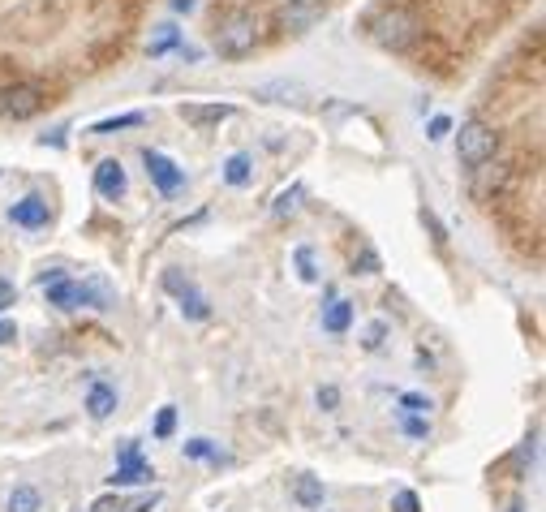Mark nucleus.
<instances>
[{"label":"nucleus","mask_w":546,"mask_h":512,"mask_svg":"<svg viewBox=\"0 0 546 512\" xmlns=\"http://www.w3.org/2000/svg\"><path fill=\"white\" fill-rule=\"evenodd\" d=\"M495 151H499V134L486 121H465L461 125V134H456V160H461L469 173H478V168L491 164Z\"/></svg>","instance_id":"f257e3e1"},{"label":"nucleus","mask_w":546,"mask_h":512,"mask_svg":"<svg viewBox=\"0 0 546 512\" xmlns=\"http://www.w3.org/2000/svg\"><path fill=\"white\" fill-rule=\"evenodd\" d=\"M370 35L383 52H405L413 39H418V18L409 9H383L375 22H370Z\"/></svg>","instance_id":"f03ea898"},{"label":"nucleus","mask_w":546,"mask_h":512,"mask_svg":"<svg viewBox=\"0 0 546 512\" xmlns=\"http://www.w3.org/2000/svg\"><path fill=\"white\" fill-rule=\"evenodd\" d=\"M258 44V22L250 13H228L220 22V31H215V52L228 56V61H241V56H250Z\"/></svg>","instance_id":"7ed1b4c3"},{"label":"nucleus","mask_w":546,"mask_h":512,"mask_svg":"<svg viewBox=\"0 0 546 512\" xmlns=\"http://www.w3.org/2000/svg\"><path fill=\"white\" fill-rule=\"evenodd\" d=\"M43 293H48V306H56V310H82V306H104L108 302L104 284H82V280H69V276L43 284Z\"/></svg>","instance_id":"20e7f679"},{"label":"nucleus","mask_w":546,"mask_h":512,"mask_svg":"<svg viewBox=\"0 0 546 512\" xmlns=\"http://www.w3.org/2000/svg\"><path fill=\"white\" fill-rule=\"evenodd\" d=\"M164 289L181 302V315H185V319H207V315H211L207 297L198 293V289H194V280H185V276L177 272V267H168V272H164Z\"/></svg>","instance_id":"39448f33"},{"label":"nucleus","mask_w":546,"mask_h":512,"mask_svg":"<svg viewBox=\"0 0 546 512\" xmlns=\"http://www.w3.org/2000/svg\"><path fill=\"white\" fill-rule=\"evenodd\" d=\"M142 160H147V177L155 181V190H160L164 198H172V194H181V190H185V168H177V164L168 160V155L147 151Z\"/></svg>","instance_id":"423d86ee"},{"label":"nucleus","mask_w":546,"mask_h":512,"mask_svg":"<svg viewBox=\"0 0 546 512\" xmlns=\"http://www.w3.org/2000/svg\"><path fill=\"white\" fill-rule=\"evenodd\" d=\"M155 474H151V465L138 457V444L134 439H125L121 444V457H117V474H112L108 482L112 487H138V482H151Z\"/></svg>","instance_id":"0eeeda50"},{"label":"nucleus","mask_w":546,"mask_h":512,"mask_svg":"<svg viewBox=\"0 0 546 512\" xmlns=\"http://www.w3.org/2000/svg\"><path fill=\"white\" fill-rule=\"evenodd\" d=\"M323 18H327V0H289L284 5V31H293V35H306Z\"/></svg>","instance_id":"6e6552de"},{"label":"nucleus","mask_w":546,"mask_h":512,"mask_svg":"<svg viewBox=\"0 0 546 512\" xmlns=\"http://www.w3.org/2000/svg\"><path fill=\"white\" fill-rule=\"evenodd\" d=\"M39 87H31V82H18V87H9V91H0V112L13 121H26V117H35L39 112Z\"/></svg>","instance_id":"1a4fd4ad"},{"label":"nucleus","mask_w":546,"mask_h":512,"mask_svg":"<svg viewBox=\"0 0 546 512\" xmlns=\"http://www.w3.org/2000/svg\"><path fill=\"white\" fill-rule=\"evenodd\" d=\"M95 190L108 198V203H117V198H125V190H129V177H125V168H121V160H104L95 168Z\"/></svg>","instance_id":"9d476101"},{"label":"nucleus","mask_w":546,"mask_h":512,"mask_svg":"<svg viewBox=\"0 0 546 512\" xmlns=\"http://www.w3.org/2000/svg\"><path fill=\"white\" fill-rule=\"evenodd\" d=\"M9 220L22 224V229H43V224H48V203H43L39 194H31V198H22V203L9 207Z\"/></svg>","instance_id":"9b49d317"},{"label":"nucleus","mask_w":546,"mask_h":512,"mask_svg":"<svg viewBox=\"0 0 546 512\" xmlns=\"http://www.w3.org/2000/svg\"><path fill=\"white\" fill-rule=\"evenodd\" d=\"M233 112H237L233 104H181V117L190 121V125H198V130H207V125L228 121Z\"/></svg>","instance_id":"f8f14e48"},{"label":"nucleus","mask_w":546,"mask_h":512,"mask_svg":"<svg viewBox=\"0 0 546 512\" xmlns=\"http://www.w3.org/2000/svg\"><path fill=\"white\" fill-rule=\"evenodd\" d=\"M112 409H117V388H108V383H91V392H86V414H91L95 422L112 418Z\"/></svg>","instance_id":"ddd939ff"},{"label":"nucleus","mask_w":546,"mask_h":512,"mask_svg":"<svg viewBox=\"0 0 546 512\" xmlns=\"http://www.w3.org/2000/svg\"><path fill=\"white\" fill-rule=\"evenodd\" d=\"M349 323H353V302L336 297V302L323 310V327H327L332 336H344V332H349Z\"/></svg>","instance_id":"4468645a"},{"label":"nucleus","mask_w":546,"mask_h":512,"mask_svg":"<svg viewBox=\"0 0 546 512\" xmlns=\"http://www.w3.org/2000/svg\"><path fill=\"white\" fill-rule=\"evenodd\" d=\"M250 173H254V160H250L246 151H241V155H233V160L224 164V181H228V186H233V190H241V186H246V181H250Z\"/></svg>","instance_id":"2eb2a0df"},{"label":"nucleus","mask_w":546,"mask_h":512,"mask_svg":"<svg viewBox=\"0 0 546 512\" xmlns=\"http://www.w3.org/2000/svg\"><path fill=\"white\" fill-rule=\"evenodd\" d=\"M185 457H190V461H211V465H228V457L211 444V439H190V444H185Z\"/></svg>","instance_id":"dca6fc26"},{"label":"nucleus","mask_w":546,"mask_h":512,"mask_svg":"<svg viewBox=\"0 0 546 512\" xmlns=\"http://www.w3.org/2000/svg\"><path fill=\"white\" fill-rule=\"evenodd\" d=\"M39 508H43V500H39L35 487H26L22 482V487L9 491V512H39Z\"/></svg>","instance_id":"f3484780"},{"label":"nucleus","mask_w":546,"mask_h":512,"mask_svg":"<svg viewBox=\"0 0 546 512\" xmlns=\"http://www.w3.org/2000/svg\"><path fill=\"white\" fill-rule=\"evenodd\" d=\"M134 125H142V112H125V117H108V121H95L91 134H117V130H134Z\"/></svg>","instance_id":"a211bd4d"},{"label":"nucleus","mask_w":546,"mask_h":512,"mask_svg":"<svg viewBox=\"0 0 546 512\" xmlns=\"http://www.w3.org/2000/svg\"><path fill=\"white\" fill-rule=\"evenodd\" d=\"M297 504L301 508H319L323 504V482L319 478H297Z\"/></svg>","instance_id":"6ab92c4d"},{"label":"nucleus","mask_w":546,"mask_h":512,"mask_svg":"<svg viewBox=\"0 0 546 512\" xmlns=\"http://www.w3.org/2000/svg\"><path fill=\"white\" fill-rule=\"evenodd\" d=\"M430 409H435V405H430V396H422V392H405V396H400V414L426 418V414H430Z\"/></svg>","instance_id":"aec40b11"},{"label":"nucleus","mask_w":546,"mask_h":512,"mask_svg":"<svg viewBox=\"0 0 546 512\" xmlns=\"http://www.w3.org/2000/svg\"><path fill=\"white\" fill-rule=\"evenodd\" d=\"M301 198H306V190H301V186H289V190L276 198V203H271V211H276V216H293V211L301 207Z\"/></svg>","instance_id":"412c9836"},{"label":"nucleus","mask_w":546,"mask_h":512,"mask_svg":"<svg viewBox=\"0 0 546 512\" xmlns=\"http://www.w3.org/2000/svg\"><path fill=\"white\" fill-rule=\"evenodd\" d=\"M181 44V35H177V26H160V35H155L151 39V56H164V52H172V48H177Z\"/></svg>","instance_id":"4be33fe9"},{"label":"nucleus","mask_w":546,"mask_h":512,"mask_svg":"<svg viewBox=\"0 0 546 512\" xmlns=\"http://www.w3.org/2000/svg\"><path fill=\"white\" fill-rule=\"evenodd\" d=\"M293 259H297V276H301V280H306V284L319 280V267H314V250H310V246H297Z\"/></svg>","instance_id":"5701e85b"},{"label":"nucleus","mask_w":546,"mask_h":512,"mask_svg":"<svg viewBox=\"0 0 546 512\" xmlns=\"http://www.w3.org/2000/svg\"><path fill=\"white\" fill-rule=\"evenodd\" d=\"M534 457H538V431H529V439L521 444V452H516V469H521V474H525V469L534 465Z\"/></svg>","instance_id":"b1692460"},{"label":"nucleus","mask_w":546,"mask_h":512,"mask_svg":"<svg viewBox=\"0 0 546 512\" xmlns=\"http://www.w3.org/2000/svg\"><path fill=\"white\" fill-rule=\"evenodd\" d=\"M400 426H405V435H409V439H426V435H430V418L400 414Z\"/></svg>","instance_id":"393cba45"},{"label":"nucleus","mask_w":546,"mask_h":512,"mask_svg":"<svg viewBox=\"0 0 546 512\" xmlns=\"http://www.w3.org/2000/svg\"><path fill=\"white\" fill-rule=\"evenodd\" d=\"M383 340H387V323H383V319H375V323H370V327H366V336H362V345H366L370 353H375V349L383 345Z\"/></svg>","instance_id":"a878e982"},{"label":"nucleus","mask_w":546,"mask_h":512,"mask_svg":"<svg viewBox=\"0 0 546 512\" xmlns=\"http://www.w3.org/2000/svg\"><path fill=\"white\" fill-rule=\"evenodd\" d=\"M392 512H422V500H418V491H396V500H392Z\"/></svg>","instance_id":"bb28decb"},{"label":"nucleus","mask_w":546,"mask_h":512,"mask_svg":"<svg viewBox=\"0 0 546 512\" xmlns=\"http://www.w3.org/2000/svg\"><path fill=\"white\" fill-rule=\"evenodd\" d=\"M172 431H177V409H160V418H155V435H160V439H168Z\"/></svg>","instance_id":"cd10ccee"},{"label":"nucleus","mask_w":546,"mask_h":512,"mask_svg":"<svg viewBox=\"0 0 546 512\" xmlns=\"http://www.w3.org/2000/svg\"><path fill=\"white\" fill-rule=\"evenodd\" d=\"M448 134H452V121H448V117H435V121H430V134H426V138L439 142V138H448Z\"/></svg>","instance_id":"c85d7f7f"},{"label":"nucleus","mask_w":546,"mask_h":512,"mask_svg":"<svg viewBox=\"0 0 546 512\" xmlns=\"http://www.w3.org/2000/svg\"><path fill=\"white\" fill-rule=\"evenodd\" d=\"M13 302H18V289H13V284H9L5 276H0V310L13 306Z\"/></svg>","instance_id":"c756f323"},{"label":"nucleus","mask_w":546,"mask_h":512,"mask_svg":"<svg viewBox=\"0 0 546 512\" xmlns=\"http://www.w3.org/2000/svg\"><path fill=\"white\" fill-rule=\"evenodd\" d=\"M18 340V323L13 319H0V345H13Z\"/></svg>","instance_id":"7c9ffc66"},{"label":"nucleus","mask_w":546,"mask_h":512,"mask_svg":"<svg viewBox=\"0 0 546 512\" xmlns=\"http://www.w3.org/2000/svg\"><path fill=\"white\" fill-rule=\"evenodd\" d=\"M336 401H340L336 388H319V405H323V409H336Z\"/></svg>","instance_id":"2f4dec72"},{"label":"nucleus","mask_w":546,"mask_h":512,"mask_svg":"<svg viewBox=\"0 0 546 512\" xmlns=\"http://www.w3.org/2000/svg\"><path fill=\"white\" fill-rule=\"evenodd\" d=\"M194 5H198V0H172V9H177V13H194Z\"/></svg>","instance_id":"473e14b6"},{"label":"nucleus","mask_w":546,"mask_h":512,"mask_svg":"<svg viewBox=\"0 0 546 512\" xmlns=\"http://www.w3.org/2000/svg\"><path fill=\"white\" fill-rule=\"evenodd\" d=\"M508 512H525V504H521V500H512V504H508Z\"/></svg>","instance_id":"72a5a7b5"}]
</instances>
